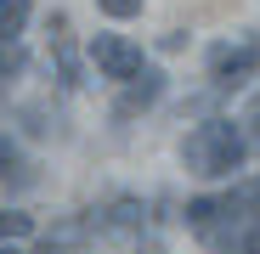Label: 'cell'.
<instances>
[{
  "label": "cell",
  "mask_w": 260,
  "mask_h": 254,
  "mask_svg": "<svg viewBox=\"0 0 260 254\" xmlns=\"http://www.w3.org/2000/svg\"><path fill=\"white\" fill-rule=\"evenodd\" d=\"M28 23V0H0V40H17Z\"/></svg>",
  "instance_id": "7"
},
{
  "label": "cell",
  "mask_w": 260,
  "mask_h": 254,
  "mask_svg": "<svg viewBox=\"0 0 260 254\" xmlns=\"http://www.w3.org/2000/svg\"><path fill=\"white\" fill-rule=\"evenodd\" d=\"M249 221H260V181H243L226 198H192L187 203V226L221 254H232V243H238V232Z\"/></svg>",
  "instance_id": "1"
},
{
  "label": "cell",
  "mask_w": 260,
  "mask_h": 254,
  "mask_svg": "<svg viewBox=\"0 0 260 254\" xmlns=\"http://www.w3.org/2000/svg\"><path fill=\"white\" fill-rule=\"evenodd\" d=\"M91 62L102 68V79H130V74H136L142 68V46H130V40L124 34H96L91 40Z\"/></svg>",
  "instance_id": "5"
},
{
  "label": "cell",
  "mask_w": 260,
  "mask_h": 254,
  "mask_svg": "<svg viewBox=\"0 0 260 254\" xmlns=\"http://www.w3.org/2000/svg\"><path fill=\"white\" fill-rule=\"evenodd\" d=\"M96 6H102L108 17H119V23H124V17H136V12L147 6V0H96Z\"/></svg>",
  "instance_id": "10"
},
{
  "label": "cell",
  "mask_w": 260,
  "mask_h": 254,
  "mask_svg": "<svg viewBox=\"0 0 260 254\" xmlns=\"http://www.w3.org/2000/svg\"><path fill=\"white\" fill-rule=\"evenodd\" d=\"M260 62V46L254 40H221V46L209 51V79H215V91H238V85L254 74Z\"/></svg>",
  "instance_id": "3"
},
{
  "label": "cell",
  "mask_w": 260,
  "mask_h": 254,
  "mask_svg": "<svg viewBox=\"0 0 260 254\" xmlns=\"http://www.w3.org/2000/svg\"><path fill=\"white\" fill-rule=\"evenodd\" d=\"M249 124H254V141H260V102L249 107Z\"/></svg>",
  "instance_id": "12"
},
{
  "label": "cell",
  "mask_w": 260,
  "mask_h": 254,
  "mask_svg": "<svg viewBox=\"0 0 260 254\" xmlns=\"http://www.w3.org/2000/svg\"><path fill=\"white\" fill-rule=\"evenodd\" d=\"M181 158H187L192 175H204V181H226V175H238L243 158H249V136L238 130L232 119H204L198 130L181 141Z\"/></svg>",
  "instance_id": "2"
},
{
  "label": "cell",
  "mask_w": 260,
  "mask_h": 254,
  "mask_svg": "<svg viewBox=\"0 0 260 254\" xmlns=\"http://www.w3.org/2000/svg\"><path fill=\"white\" fill-rule=\"evenodd\" d=\"M51 46H57V74H62V85H79V62H74V46H68V17H51Z\"/></svg>",
  "instance_id": "6"
},
{
  "label": "cell",
  "mask_w": 260,
  "mask_h": 254,
  "mask_svg": "<svg viewBox=\"0 0 260 254\" xmlns=\"http://www.w3.org/2000/svg\"><path fill=\"white\" fill-rule=\"evenodd\" d=\"M0 254H23V248H0Z\"/></svg>",
  "instance_id": "14"
},
{
  "label": "cell",
  "mask_w": 260,
  "mask_h": 254,
  "mask_svg": "<svg viewBox=\"0 0 260 254\" xmlns=\"http://www.w3.org/2000/svg\"><path fill=\"white\" fill-rule=\"evenodd\" d=\"M136 254H164V248H158V243H153V237H147V243H142V248H136Z\"/></svg>",
  "instance_id": "13"
},
{
  "label": "cell",
  "mask_w": 260,
  "mask_h": 254,
  "mask_svg": "<svg viewBox=\"0 0 260 254\" xmlns=\"http://www.w3.org/2000/svg\"><path fill=\"white\" fill-rule=\"evenodd\" d=\"M28 68V57H23V46L17 40H0V85H12L17 74Z\"/></svg>",
  "instance_id": "8"
},
{
  "label": "cell",
  "mask_w": 260,
  "mask_h": 254,
  "mask_svg": "<svg viewBox=\"0 0 260 254\" xmlns=\"http://www.w3.org/2000/svg\"><path fill=\"white\" fill-rule=\"evenodd\" d=\"M34 232V215H23V209H6L0 215V237H28Z\"/></svg>",
  "instance_id": "9"
},
{
  "label": "cell",
  "mask_w": 260,
  "mask_h": 254,
  "mask_svg": "<svg viewBox=\"0 0 260 254\" xmlns=\"http://www.w3.org/2000/svg\"><path fill=\"white\" fill-rule=\"evenodd\" d=\"M232 254H260V221H249V226L238 232V243H232Z\"/></svg>",
  "instance_id": "11"
},
{
  "label": "cell",
  "mask_w": 260,
  "mask_h": 254,
  "mask_svg": "<svg viewBox=\"0 0 260 254\" xmlns=\"http://www.w3.org/2000/svg\"><path fill=\"white\" fill-rule=\"evenodd\" d=\"M158 96H164V74L142 62V68L130 74V79H119V102H113V119H136V113H147Z\"/></svg>",
  "instance_id": "4"
}]
</instances>
